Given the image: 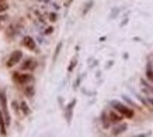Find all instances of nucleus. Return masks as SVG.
Here are the masks:
<instances>
[{"instance_id": "f257e3e1", "label": "nucleus", "mask_w": 153, "mask_h": 137, "mask_svg": "<svg viewBox=\"0 0 153 137\" xmlns=\"http://www.w3.org/2000/svg\"><path fill=\"white\" fill-rule=\"evenodd\" d=\"M110 105L114 108L115 110H118L124 118H126V119H132L135 116V112H134V109L132 108H129V106H126V105H124L122 102H120V101H117V99H114V101H111L110 102Z\"/></svg>"}, {"instance_id": "f03ea898", "label": "nucleus", "mask_w": 153, "mask_h": 137, "mask_svg": "<svg viewBox=\"0 0 153 137\" xmlns=\"http://www.w3.org/2000/svg\"><path fill=\"white\" fill-rule=\"evenodd\" d=\"M0 108H1L3 115H4L6 124H7V126H10V123H11V118H10L9 108H7V96H6V92L3 91V90H0Z\"/></svg>"}, {"instance_id": "7ed1b4c3", "label": "nucleus", "mask_w": 153, "mask_h": 137, "mask_svg": "<svg viewBox=\"0 0 153 137\" xmlns=\"http://www.w3.org/2000/svg\"><path fill=\"white\" fill-rule=\"evenodd\" d=\"M13 80L20 85H27L34 82V76L33 74H21V73H13Z\"/></svg>"}, {"instance_id": "20e7f679", "label": "nucleus", "mask_w": 153, "mask_h": 137, "mask_svg": "<svg viewBox=\"0 0 153 137\" xmlns=\"http://www.w3.org/2000/svg\"><path fill=\"white\" fill-rule=\"evenodd\" d=\"M21 59H23V52H21V50H14L13 53H11V56L9 57V60H7V66H9V67H13V66H16L17 63H20Z\"/></svg>"}, {"instance_id": "39448f33", "label": "nucleus", "mask_w": 153, "mask_h": 137, "mask_svg": "<svg viewBox=\"0 0 153 137\" xmlns=\"http://www.w3.org/2000/svg\"><path fill=\"white\" fill-rule=\"evenodd\" d=\"M21 45L30 50H35V52H37V42H35V39H34L33 37H30V35H25V37L23 38Z\"/></svg>"}, {"instance_id": "423d86ee", "label": "nucleus", "mask_w": 153, "mask_h": 137, "mask_svg": "<svg viewBox=\"0 0 153 137\" xmlns=\"http://www.w3.org/2000/svg\"><path fill=\"white\" fill-rule=\"evenodd\" d=\"M76 102H77L76 99H72L65 108V118H66L68 124H70V122H72V118H73V108L76 106Z\"/></svg>"}, {"instance_id": "0eeeda50", "label": "nucleus", "mask_w": 153, "mask_h": 137, "mask_svg": "<svg viewBox=\"0 0 153 137\" xmlns=\"http://www.w3.org/2000/svg\"><path fill=\"white\" fill-rule=\"evenodd\" d=\"M126 130H128V124L120 122V123H115V126L112 127L111 134L112 136H120V134H122V133H125Z\"/></svg>"}, {"instance_id": "6e6552de", "label": "nucleus", "mask_w": 153, "mask_h": 137, "mask_svg": "<svg viewBox=\"0 0 153 137\" xmlns=\"http://www.w3.org/2000/svg\"><path fill=\"white\" fill-rule=\"evenodd\" d=\"M37 67V62L33 59H27L24 60V63L21 64V70H25V71H31Z\"/></svg>"}, {"instance_id": "1a4fd4ad", "label": "nucleus", "mask_w": 153, "mask_h": 137, "mask_svg": "<svg viewBox=\"0 0 153 137\" xmlns=\"http://www.w3.org/2000/svg\"><path fill=\"white\" fill-rule=\"evenodd\" d=\"M108 116H110V120H111V123H120V122H122V119H124V116L118 112V110H111L110 113H108Z\"/></svg>"}, {"instance_id": "9d476101", "label": "nucleus", "mask_w": 153, "mask_h": 137, "mask_svg": "<svg viewBox=\"0 0 153 137\" xmlns=\"http://www.w3.org/2000/svg\"><path fill=\"white\" fill-rule=\"evenodd\" d=\"M0 134L6 136L7 134V124H6V119L3 115V110L0 109Z\"/></svg>"}, {"instance_id": "9b49d317", "label": "nucleus", "mask_w": 153, "mask_h": 137, "mask_svg": "<svg viewBox=\"0 0 153 137\" xmlns=\"http://www.w3.org/2000/svg\"><path fill=\"white\" fill-rule=\"evenodd\" d=\"M145 76H146V80H149V81L153 84V62H148Z\"/></svg>"}, {"instance_id": "f8f14e48", "label": "nucleus", "mask_w": 153, "mask_h": 137, "mask_svg": "<svg viewBox=\"0 0 153 137\" xmlns=\"http://www.w3.org/2000/svg\"><path fill=\"white\" fill-rule=\"evenodd\" d=\"M101 123H102V127L104 129H108L110 126H111V120H110V116H108V113H107L105 110L101 113Z\"/></svg>"}, {"instance_id": "ddd939ff", "label": "nucleus", "mask_w": 153, "mask_h": 137, "mask_svg": "<svg viewBox=\"0 0 153 137\" xmlns=\"http://www.w3.org/2000/svg\"><path fill=\"white\" fill-rule=\"evenodd\" d=\"M93 6H94V0H87L86 3H84V7H83V11H82V15H87V13L90 11V10L93 9Z\"/></svg>"}, {"instance_id": "4468645a", "label": "nucleus", "mask_w": 153, "mask_h": 137, "mask_svg": "<svg viewBox=\"0 0 153 137\" xmlns=\"http://www.w3.org/2000/svg\"><path fill=\"white\" fill-rule=\"evenodd\" d=\"M24 94H25V96H28V98H33V96L35 95V87L27 84V85L24 87Z\"/></svg>"}, {"instance_id": "2eb2a0df", "label": "nucleus", "mask_w": 153, "mask_h": 137, "mask_svg": "<svg viewBox=\"0 0 153 137\" xmlns=\"http://www.w3.org/2000/svg\"><path fill=\"white\" fill-rule=\"evenodd\" d=\"M62 46H63V42H59V43L56 45V48H55V52H53V57H52V62H53V63H55V62H56V59H58V56H59L60 50H62Z\"/></svg>"}, {"instance_id": "dca6fc26", "label": "nucleus", "mask_w": 153, "mask_h": 137, "mask_svg": "<svg viewBox=\"0 0 153 137\" xmlns=\"http://www.w3.org/2000/svg\"><path fill=\"white\" fill-rule=\"evenodd\" d=\"M20 108H21V110H23V113L25 115V116H28V115H31V109L28 108V105H27V102H21L20 104Z\"/></svg>"}, {"instance_id": "f3484780", "label": "nucleus", "mask_w": 153, "mask_h": 137, "mask_svg": "<svg viewBox=\"0 0 153 137\" xmlns=\"http://www.w3.org/2000/svg\"><path fill=\"white\" fill-rule=\"evenodd\" d=\"M76 64H77V56H74L73 59L70 60L69 66H68V71H69V73H72V71L74 70V67H76Z\"/></svg>"}, {"instance_id": "a211bd4d", "label": "nucleus", "mask_w": 153, "mask_h": 137, "mask_svg": "<svg viewBox=\"0 0 153 137\" xmlns=\"http://www.w3.org/2000/svg\"><path fill=\"white\" fill-rule=\"evenodd\" d=\"M122 99H124V102H126L129 106H132V108H138V106H136V104H135L134 101L131 99L128 95H122Z\"/></svg>"}, {"instance_id": "6ab92c4d", "label": "nucleus", "mask_w": 153, "mask_h": 137, "mask_svg": "<svg viewBox=\"0 0 153 137\" xmlns=\"http://www.w3.org/2000/svg\"><path fill=\"white\" fill-rule=\"evenodd\" d=\"M120 11H121V10L118 9V7H114V9L111 10V13H110V17H108V20H114L117 15L120 14Z\"/></svg>"}, {"instance_id": "aec40b11", "label": "nucleus", "mask_w": 153, "mask_h": 137, "mask_svg": "<svg viewBox=\"0 0 153 137\" xmlns=\"http://www.w3.org/2000/svg\"><path fill=\"white\" fill-rule=\"evenodd\" d=\"M83 77L84 76H79V77L76 78V81H74V84H73L74 90H77V88H79V85H80V82H82V80H83Z\"/></svg>"}, {"instance_id": "412c9836", "label": "nucleus", "mask_w": 153, "mask_h": 137, "mask_svg": "<svg viewBox=\"0 0 153 137\" xmlns=\"http://www.w3.org/2000/svg\"><path fill=\"white\" fill-rule=\"evenodd\" d=\"M49 20H51L52 23H55L56 20H58V14L56 13H49Z\"/></svg>"}, {"instance_id": "4be33fe9", "label": "nucleus", "mask_w": 153, "mask_h": 137, "mask_svg": "<svg viewBox=\"0 0 153 137\" xmlns=\"http://www.w3.org/2000/svg\"><path fill=\"white\" fill-rule=\"evenodd\" d=\"M7 9H9V6L6 4V3H1V4H0V14L4 13V11H6Z\"/></svg>"}, {"instance_id": "5701e85b", "label": "nucleus", "mask_w": 153, "mask_h": 137, "mask_svg": "<svg viewBox=\"0 0 153 137\" xmlns=\"http://www.w3.org/2000/svg\"><path fill=\"white\" fill-rule=\"evenodd\" d=\"M52 32H53V27H47V29L44 31V34H45V35H51Z\"/></svg>"}, {"instance_id": "b1692460", "label": "nucleus", "mask_w": 153, "mask_h": 137, "mask_svg": "<svg viewBox=\"0 0 153 137\" xmlns=\"http://www.w3.org/2000/svg\"><path fill=\"white\" fill-rule=\"evenodd\" d=\"M11 105H13V109H14V112H19V109H20V108H19V104H17V102H16V101H13V104H11Z\"/></svg>"}, {"instance_id": "393cba45", "label": "nucleus", "mask_w": 153, "mask_h": 137, "mask_svg": "<svg viewBox=\"0 0 153 137\" xmlns=\"http://www.w3.org/2000/svg\"><path fill=\"white\" fill-rule=\"evenodd\" d=\"M146 136H152V132H148V133H140V134H138V137H146Z\"/></svg>"}, {"instance_id": "a878e982", "label": "nucleus", "mask_w": 153, "mask_h": 137, "mask_svg": "<svg viewBox=\"0 0 153 137\" xmlns=\"http://www.w3.org/2000/svg\"><path fill=\"white\" fill-rule=\"evenodd\" d=\"M6 20H7V15H6V14H3V15H0V24L3 23V21H6Z\"/></svg>"}, {"instance_id": "bb28decb", "label": "nucleus", "mask_w": 153, "mask_h": 137, "mask_svg": "<svg viewBox=\"0 0 153 137\" xmlns=\"http://www.w3.org/2000/svg\"><path fill=\"white\" fill-rule=\"evenodd\" d=\"M148 98V101H149V104H150V106L153 108V96H146Z\"/></svg>"}, {"instance_id": "cd10ccee", "label": "nucleus", "mask_w": 153, "mask_h": 137, "mask_svg": "<svg viewBox=\"0 0 153 137\" xmlns=\"http://www.w3.org/2000/svg\"><path fill=\"white\" fill-rule=\"evenodd\" d=\"M126 24H128V17H125V20H124V21H122L120 25H121V27H124V25H126Z\"/></svg>"}, {"instance_id": "c85d7f7f", "label": "nucleus", "mask_w": 153, "mask_h": 137, "mask_svg": "<svg viewBox=\"0 0 153 137\" xmlns=\"http://www.w3.org/2000/svg\"><path fill=\"white\" fill-rule=\"evenodd\" d=\"M112 64H114V62H112V60H110V62H108V63H107V66H105V68H110L112 66Z\"/></svg>"}, {"instance_id": "c756f323", "label": "nucleus", "mask_w": 153, "mask_h": 137, "mask_svg": "<svg viewBox=\"0 0 153 137\" xmlns=\"http://www.w3.org/2000/svg\"><path fill=\"white\" fill-rule=\"evenodd\" d=\"M3 1H4V0H0V3H3Z\"/></svg>"}]
</instances>
